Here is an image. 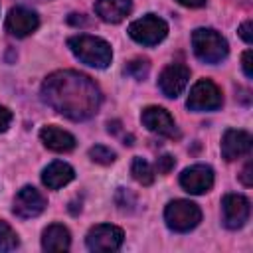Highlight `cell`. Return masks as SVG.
<instances>
[{
  "mask_svg": "<svg viewBox=\"0 0 253 253\" xmlns=\"http://www.w3.org/2000/svg\"><path fill=\"white\" fill-rule=\"evenodd\" d=\"M132 10L130 0H97L95 2V14L109 24L123 22Z\"/></svg>",
  "mask_w": 253,
  "mask_h": 253,
  "instance_id": "cell-17",
  "label": "cell"
},
{
  "mask_svg": "<svg viewBox=\"0 0 253 253\" xmlns=\"http://www.w3.org/2000/svg\"><path fill=\"white\" fill-rule=\"evenodd\" d=\"M186 105H188L190 111H196V113L217 111L223 105L221 89L213 81H210V79H200L190 89V95H188Z\"/></svg>",
  "mask_w": 253,
  "mask_h": 253,
  "instance_id": "cell-6",
  "label": "cell"
},
{
  "mask_svg": "<svg viewBox=\"0 0 253 253\" xmlns=\"http://www.w3.org/2000/svg\"><path fill=\"white\" fill-rule=\"evenodd\" d=\"M20 245L18 233L4 221L0 219V251H14Z\"/></svg>",
  "mask_w": 253,
  "mask_h": 253,
  "instance_id": "cell-20",
  "label": "cell"
},
{
  "mask_svg": "<svg viewBox=\"0 0 253 253\" xmlns=\"http://www.w3.org/2000/svg\"><path fill=\"white\" fill-rule=\"evenodd\" d=\"M251 213V204L241 194H225L221 200V215L223 225L227 229H239L245 225Z\"/></svg>",
  "mask_w": 253,
  "mask_h": 253,
  "instance_id": "cell-9",
  "label": "cell"
},
{
  "mask_svg": "<svg viewBox=\"0 0 253 253\" xmlns=\"http://www.w3.org/2000/svg\"><path fill=\"white\" fill-rule=\"evenodd\" d=\"M174 164H176L174 156H170V154L158 156V160H156V174H168L174 168Z\"/></svg>",
  "mask_w": 253,
  "mask_h": 253,
  "instance_id": "cell-23",
  "label": "cell"
},
{
  "mask_svg": "<svg viewBox=\"0 0 253 253\" xmlns=\"http://www.w3.org/2000/svg\"><path fill=\"white\" fill-rule=\"evenodd\" d=\"M164 221L172 231L186 233L202 221V210L190 200H174L164 210Z\"/></svg>",
  "mask_w": 253,
  "mask_h": 253,
  "instance_id": "cell-4",
  "label": "cell"
},
{
  "mask_svg": "<svg viewBox=\"0 0 253 253\" xmlns=\"http://www.w3.org/2000/svg\"><path fill=\"white\" fill-rule=\"evenodd\" d=\"M235 2H241V4H249V0H235Z\"/></svg>",
  "mask_w": 253,
  "mask_h": 253,
  "instance_id": "cell-29",
  "label": "cell"
},
{
  "mask_svg": "<svg viewBox=\"0 0 253 253\" xmlns=\"http://www.w3.org/2000/svg\"><path fill=\"white\" fill-rule=\"evenodd\" d=\"M176 2L186 6V8H202L206 4V0H176Z\"/></svg>",
  "mask_w": 253,
  "mask_h": 253,
  "instance_id": "cell-28",
  "label": "cell"
},
{
  "mask_svg": "<svg viewBox=\"0 0 253 253\" xmlns=\"http://www.w3.org/2000/svg\"><path fill=\"white\" fill-rule=\"evenodd\" d=\"M89 158H91L93 162H97V164L107 166V164H113V162H115L117 154H115L111 148L103 146V144H95V146L89 148Z\"/></svg>",
  "mask_w": 253,
  "mask_h": 253,
  "instance_id": "cell-21",
  "label": "cell"
},
{
  "mask_svg": "<svg viewBox=\"0 0 253 253\" xmlns=\"http://www.w3.org/2000/svg\"><path fill=\"white\" fill-rule=\"evenodd\" d=\"M38 26H40L38 14L24 6L12 8L6 16V30L16 38H26V36L34 34L38 30Z\"/></svg>",
  "mask_w": 253,
  "mask_h": 253,
  "instance_id": "cell-13",
  "label": "cell"
},
{
  "mask_svg": "<svg viewBox=\"0 0 253 253\" xmlns=\"http://www.w3.org/2000/svg\"><path fill=\"white\" fill-rule=\"evenodd\" d=\"M130 174H132V178L138 182V184H142V186H150L152 182H154V170H152V166L144 160V158H140V156H134L132 158V164H130Z\"/></svg>",
  "mask_w": 253,
  "mask_h": 253,
  "instance_id": "cell-19",
  "label": "cell"
},
{
  "mask_svg": "<svg viewBox=\"0 0 253 253\" xmlns=\"http://www.w3.org/2000/svg\"><path fill=\"white\" fill-rule=\"evenodd\" d=\"M188 81H190V69L184 63H170L162 69L158 77V87L166 97L176 99L186 89Z\"/></svg>",
  "mask_w": 253,
  "mask_h": 253,
  "instance_id": "cell-12",
  "label": "cell"
},
{
  "mask_svg": "<svg viewBox=\"0 0 253 253\" xmlns=\"http://www.w3.org/2000/svg\"><path fill=\"white\" fill-rule=\"evenodd\" d=\"M140 121L154 134L168 136V138H178L180 136L172 115L166 109H162V107H146V109H142Z\"/></svg>",
  "mask_w": 253,
  "mask_h": 253,
  "instance_id": "cell-11",
  "label": "cell"
},
{
  "mask_svg": "<svg viewBox=\"0 0 253 253\" xmlns=\"http://www.w3.org/2000/svg\"><path fill=\"white\" fill-rule=\"evenodd\" d=\"M67 47L85 65H91L97 69H105L111 65L113 49L103 38L89 36V34H77L67 40Z\"/></svg>",
  "mask_w": 253,
  "mask_h": 253,
  "instance_id": "cell-2",
  "label": "cell"
},
{
  "mask_svg": "<svg viewBox=\"0 0 253 253\" xmlns=\"http://www.w3.org/2000/svg\"><path fill=\"white\" fill-rule=\"evenodd\" d=\"M239 36L245 43H253V22L251 20H247L239 26Z\"/></svg>",
  "mask_w": 253,
  "mask_h": 253,
  "instance_id": "cell-25",
  "label": "cell"
},
{
  "mask_svg": "<svg viewBox=\"0 0 253 253\" xmlns=\"http://www.w3.org/2000/svg\"><path fill=\"white\" fill-rule=\"evenodd\" d=\"M251 170H253V164H251V162H247V164H245V168H243V172H241V176H239V178H241V182H243L245 186H251V184H253Z\"/></svg>",
  "mask_w": 253,
  "mask_h": 253,
  "instance_id": "cell-27",
  "label": "cell"
},
{
  "mask_svg": "<svg viewBox=\"0 0 253 253\" xmlns=\"http://www.w3.org/2000/svg\"><path fill=\"white\" fill-rule=\"evenodd\" d=\"M213 170L208 164H194L180 174V186L194 196L206 194L213 186Z\"/></svg>",
  "mask_w": 253,
  "mask_h": 253,
  "instance_id": "cell-10",
  "label": "cell"
},
{
  "mask_svg": "<svg viewBox=\"0 0 253 253\" xmlns=\"http://www.w3.org/2000/svg\"><path fill=\"white\" fill-rule=\"evenodd\" d=\"M251 134L241 128H227L221 136V156L227 162H233L251 150Z\"/></svg>",
  "mask_w": 253,
  "mask_h": 253,
  "instance_id": "cell-14",
  "label": "cell"
},
{
  "mask_svg": "<svg viewBox=\"0 0 253 253\" xmlns=\"http://www.w3.org/2000/svg\"><path fill=\"white\" fill-rule=\"evenodd\" d=\"M40 138H42L43 146L49 148V150H53V152H69L77 144L75 142V136L71 132H67V130L59 128V126H53V125L43 126L40 130Z\"/></svg>",
  "mask_w": 253,
  "mask_h": 253,
  "instance_id": "cell-16",
  "label": "cell"
},
{
  "mask_svg": "<svg viewBox=\"0 0 253 253\" xmlns=\"http://www.w3.org/2000/svg\"><path fill=\"white\" fill-rule=\"evenodd\" d=\"M192 47H194V53H196L198 59H202L204 63H211V65L221 63L229 53L225 38L219 32H215L213 28H198V30H194Z\"/></svg>",
  "mask_w": 253,
  "mask_h": 253,
  "instance_id": "cell-3",
  "label": "cell"
},
{
  "mask_svg": "<svg viewBox=\"0 0 253 253\" xmlns=\"http://www.w3.org/2000/svg\"><path fill=\"white\" fill-rule=\"evenodd\" d=\"M71 245V233L61 223H51L42 233V249L43 251H67Z\"/></svg>",
  "mask_w": 253,
  "mask_h": 253,
  "instance_id": "cell-18",
  "label": "cell"
},
{
  "mask_svg": "<svg viewBox=\"0 0 253 253\" xmlns=\"http://www.w3.org/2000/svg\"><path fill=\"white\" fill-rule=\"evenodd\" d=\"M45 206H47V200H45V196L38 188L24 186L14 196L12 211L18 217H22V219H32V217H38L45 210Z\"/></svg>",
  "mask_w": 253,
  "mask_h": 253,
  "instance_id": "cell-8",
  "label": "cell"
},
{
  "mask_svg": "<svg viewBox=\"0 0 253 253\" xmlns=\"http://www.w3.org/2000/svg\"><path fill=\"white\" fill-rule=\"evenodd\" d=\"M126 73L134 79H144L148 75V61L146 59H134L126 65Z\"/></svg>",
  "mask_w": 253,
  "mask_h": 253,
  "instance_id": "cell-22",
  "label": "cell"
},
{
  "mask_svg": "<svg viewBox=\"0 0 253 253\" xmlns=\"http://www.w3.org/2000/svg\"><path fill=\"white\" fill-rule=\"evenodd\" d=\"M251 63H253V51L247 49V51H243V55H241V67H243V73H245L247 79L253 77V67H251Z\"/></svg>",
  "mask_w": 253,
  "mask_h": 253,
  "instance_id": "cell-24",
  "label": "cell"
},
{
  "mask_svg": "<svg viewBox=\"0 0 253 253\" xmlns=\"http://www.w3.org/2000/svg\"><path fill=\"white\" fill-rule=\"evenodd\" d=\"M42 99L55 113L71 121H87L101 107V91L97 83L71 69L47 75L42 85Z\"/></svg>",
  "mask_w": 253,
  "mask_h": 253,
  "instance_id": "cell-1",
  "label": "cell"
},
{
  "mask_svg": "<svg viewBox=\"0 0 253 253\" xmlns=\"http://www.w3.org/2000/svg\"><path fill=\"white\" fill-rule=\"evenodd\" d=\"M10 123H12V111H10V109H6L4 105H0V132L8 130Z\"/></svg>",
  "mask_w": 253,
  "mask_h": 253,
  "instance_id": "cell-26",
  "label": "cell"
},
{
  "mask_svg": "<svg viewBox=\"0 0 253 253\" xmlns=\"http://www.w3.org/2000/svg\"><path fill=\"white\" fill-rule=\"evenodd\" d=\"M128 36L142 45H156L168 36V24L156 14H146L128 26Z\"/></svg>",
  "mask_w": 253,
  "mask_h": 253,
  "instance_id": "cell-5",
  "label": "cell"
},
{
  "mask_svg": "<svg viewBox=\"0 0 253 253\" xmlns=\"http://www.w3.org/2000/svg\"><path fill=\"white\" fill-rule=\"evenodd\" d=\"M123 239H125V233L121 227L111 225V223H99L89 229L85 243L89 251L109 253V251H117L123 245Z\"/></svg>",
  "mask_w": 253,
  "mask_h": 253,
  "instance_id": "cell-7",
  "label": "cell"
},
{
  "mask_svg": "<svg viewBox=\"0 0 253 253\" xmlns=\"http://www.w3.org/2000/svg\"><path fill=\"white\" fill-rule=\"evenodd\" d=\"M73 178H75V170L63 160H53L42 170V182L49 190H59L67 186Z\"/></svg>",
  "mask_w": 253,
  "mask_h": 253,
  "instance_id": "cell-15",
  "label": "cell"
}]
</instances>
